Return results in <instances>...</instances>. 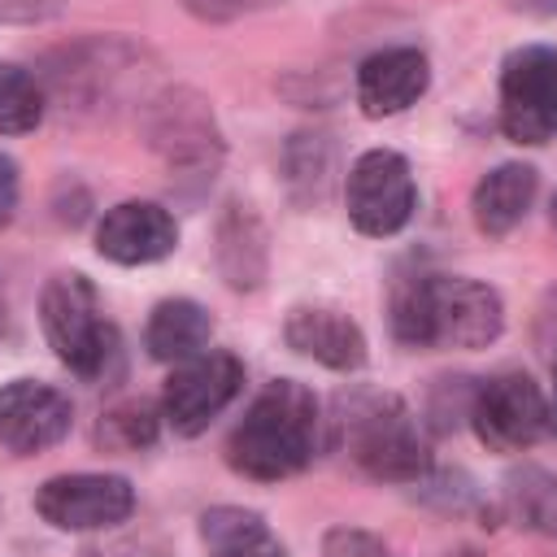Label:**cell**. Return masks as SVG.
<instances>
[{"label": "cell", "instance_id": "obj_27", "mask_svg": "<svg viewBox=\"0 0 557 557\" xmlns=\"http://www.w3.org/2000/svg\"><path fill=\"white\" fill-rule=\"evenodd\" d=\"M544 422H548V431L557 435V374H553V396L544 400Z\"/></svg>", "mask_w": 557, "mask_h": 557}, {"label": "cell", "instance_id": "obj_14", "mask_svg": "<svg viewBox=\"0 0 557 557\" xmlns=\"http://www.w3.org/2000/svg\"><path fill=\"white\" fill-rule=\"evenodd\" d=\"M431 83V65L418 48H383L357 70V104L366 117H392L418 104Z\"/></svg>", "mask_w": 557, "mask_h": 557}, {"label": "cell", "instance_id": "obj_10", "mask_svg": "<svg viewBox=\"0 0 557 557\" xmlns=\"http://www.w3.org/2000/svg\"><path fill=\"white\" fill-rule=\"evenodd\" d=\"M35 509L57 531H104L135 513V487L122 474H57L35 492Z\"/></svg>", "mask_w": 557, "mask_h": 557}, {"label": "cell", "instance_id": "obj_7", "mask_svg": "<svg viewBox=\"0 0 557 557\" xmlns=\"http://www.w3.org/2000/svg\"><path fill=\"white\" fill-rule=\"evenodd\" d=\"M344 200H348V218L361 235L387 239L396 235L418 205V187L409 174V161L392 148H370L348 165L344 178Z\"/></svg>", "mask_w": 557, "mask_h": 557}, {"label": "cell", "instance_id": "obj_23", "mask_svg": "<svg viewBox=\"0 0 557 557\" xmlns=\"http://www.w3.org/2000/svg\"><path fill=\"white\" fill-rule=\"evenodd\" d=\"M191 17L200 22H235V17H248V13H261V9H274L283 0H183Z\"/></svg>", "mask_w": 557, "mask_h": 557}, {"label": "cell", "instance_id": "obj_29", "mask_svg": "<svg viewBox=\"0 0 557 557\" xmlns=\"http://www.w3.org/2000/svg\"><path fill=\"white\" fill-rule=\"evenodd\" d=\"M4 322H9V309H4V292H0V335H4Z\"/></svg>", "mask_w": 557, "mask_h": 557}, {"label": "cell", "instance_id": "obj_6", "mask_svg": "<svg viewBox=\"0 0 557 557\" xmlns=\"http://www.w3.org/2000/svg\"><path fill=\"white\" fill-rule=\"evenodd\" d=\"M500 131L527 148L557 135V48L531 44L509 52L500 70Z\"/></svg>", "mask_w": 557, "mask_h": 557}, {"label": "cell", "instance_id": "obj_18", "mask_svg": "<svg viewBox=\"0 0 557 557\" xmlns=\"http://www.w3.org/2000/svg\"><path fill=\"white\" fill-rule=\"evenodd\" d=\"M218 261L231 287H257L265 274V235L261 222L248 213V205H231V213L222 218L218 231Z\"/></svg>", "mask_w": 557, "mask_h": 557}, {"label": "cell", "instance_id": "obj_28", "mask_svg": "<svg viewBox=\"0 0 557 557\" xmlns=\"http://www.w3.org/2000/svg\"><path fill=\"white\" fill-rule=\"evenodd\" d=\"M522 9H535V13H553L557 9V0H518Z\"/></svg>", "mask_w": 557, "mask_h": 557}, {"label": "cell", "instance_id": "obj_15", "mask_svg": "<svg viewBox=\"0 0 557 557\" xmlns=\"http://www.w3.org/2000/svg\"><path fill=\"white\" fill-rule=\"evenodd\" d=\"M535 187H540V178H535V170L522 165V161H505V165L487 170V174L474 183V191H470L474 226H479L483 235H509V231L527 218V209H531V200H535Z\"/></svg>", "mask_w": 557, "mask_h": 557}, {"label": "cell", "instance_id": "obj_26", "mask_svg": "<svg viewBox=\"0 0 557 557\" xmlns=\"http://www.w3.org/2000/svg\"><path fill=\"white\" fill-rule=\"evenodd\" d=\"M17 213V165L0 152V226H9Z\"/></svg>", "mask_w": 557, "mask_h": 557}, {"label": "cell", "instance_id": "obj_13", "mask_svg": "<svg viewBox=\"0 0 557 557\" xmlns=\"http://www.w3.org/2000/svg\"><path fill=\"white\" fill-rule=\"evenodd\" d=\"M283 339L300 357H309L326 370H361L366 366V335L335 305H296L283 322Z\"/></svg>", "mask_w": 557, "mask_h": 557}, {"label": "cell", "instance_id": "obj_21", "mask_svg": "<svg viewBox=\"0 0 557 557\" xmlns=\"http://www.w3.org/2000/svg\"><path fill=\"white\" fill-rule=\"evenodd\" d=\"M157 418L161 413L148 400H122L109 413H100L96 444L109 448V453H139L157 440Z\"/></svg>", "mask_w": 557, "mask_h": 557}, {"label": "cell", "instance_id": "obj_3", "mask_svg": "<svg viewBox=\"0 0 557 557\" xmlns=\"http://www.w3.org/2000/svg\"><path fill=\"white\" fill-rule=\"evenodd\" d=\"M335 440L379 483H418L422 474H431L422 422L396 392H344L335 405Z\"/></svg>", "mask_w": 557, "mask_h": 557}, {"label": "cell", "instance_id": "obj_11", "mask_svg": "<svg viewBox=\"0 0 557 557\" xmlns=\"http://www.w3.org/2000/svg\"><path fill=\"white\" fill-rule=\"evenodd\" d=\"M74 409L70 396L35 383V379H13L0 387V444L17 457L44 453L70 435Z\"/></svg>", "mask_w": 557, "mask_h": 557}, {"label": "cell", "instance_id": "obj_30", "mask_svg": "<svg viewBox=\"0 0 557 557\" xmlns=\"http://www.w3.org/2000/svg\"><path fill=\"white\" fill-rule=\"evenodd\" d=\"M553 226H557V200H553Z\"/></svg>", "mask_w": 557, "mask_h": 557}, {"label": "cell", "instance_id": "obj_8", "mask_svg": "<svg viewBox=\"0 0 557 557\" xmlns=\"http://www.w3.org/2000/svg\"><path fill=\"white\" fill-rule=\"evenodd\" d=\"M244 387V361L226 348H205L174 366L161 392V418L174 435H200Z\"/></svg>", "mask_w": 557, "mask_h": 557}, {"label": "cell", "instance_id": "obj_20", "mask_svg": "<svg viewBox=\"0 0 557 557\" xmlns=\"http://www.w3.org/2000/svg\"><path fill=\"white\" fill-rule=\"evenodd\" d=\"M44 122V87L22 65L0 61V135H26Z\"/></svg>", "mask_w": 557, "mask_h": 557}, {"label": "cell", "instance_id": "obj_9", "mask_svg": "<svg viewBox=\"0 0 557 557\" xmlns=\"http://www.w3.org/2000/svg\"><path fill=\"white\" fill-rule=\"evenodd\" d=\"M470 426H474V435L492 453H522V448H531L548 431V422H544V396L518 370L496 374V379H487V383L474 387Z\"/></svg>", "mask_w": 557, "mask_h": 557}, {"label": "cell", "instance_id": "obj_17", "mask_svg": "<svg viewBox=\"0 0 557 557\" xmlns=\"http://www.w3.org/2000/svg\"><path fill=\"white\" fill-rule=\"evenodd\" d=\"M213 339V322L196 300H161L144 326V348L157 361H187L196 352H205Z\"/></svg>", "mask_w": 557, "mask_h": 557}, {"label": "cell", "instance_id": "obj_24", "mask_svg": "<svg viewBox=\"0 0 557 557\" xmlns=\"http://www.w3.org/2000/svg\"><path fill=\"white\" fill-rule=\"evenodd\" d=\"M78 557H170V553L152 535H117V540H104V544H87Z\"/></svg>", "mask_w": 557, "mask_h": 557}, {"label": "cell", "instance_id": "obj_4", "mask_svg": "<svg viewBox=\"0 0 557 557\" xmlns=\"http://www.w3.org/2000/svg\"><path fill=\"white\" fill-rule=\"evenodd\" d=\"M39 318H44V335H48L52 352L61 357V366L70 374H78L83 383H104L117 374L122 335L104 318L100 296L87 274H78V270L52 274L39 296Z\"/></svg>", "mask_w": 557, "mask_h": 557}, {"label": "cell", "instance_id": "obj_25", "mask_svg": "<svg viewBox=\"0 0 557 557\" xmlns=\"http://www.w3.org/2000/svg\"><path fill=\"white\" fill-rule=\"evenodd\" d=\"M61 0H0V22H44Z\"/></svg>", "mask_w": 557, "mask_h": 557}, {"label": "cell", "instance_id": "obj_19", "mask_svg": "<svg viewBox=\"0 0 557 557\" xmlns=\"http://www.w3.org/2000/svg\"><path fill=\"white\" fill-rule=\"evenodd\" d=\"M505 513L535 531L557 540V474L544 466H518L505 479Z\"/></svg>", "mask_w": 557, "mask_h": 557}, {"label": "cell", "instance_id": "obj_16", "mask_svg": "<svg viewBox=\"0 0 557 557\" xmlns=\"http://www.w3.org/2000/svg\"><path fill=\"white\" fill-rule=\"evenodd\" d=\"M200 540L209 557H287L270 522L239 505H213L200 513Z\"/></svg>", "mask_w": 557, "mask_h": 557}, {"label": "cell", "instance_id": "obj_1", "mask_svg": "<svg viewBox=\"0 0 557 557\" xmlns=\"http://www.w3.org/2000/svg\"><path fill=\"white\" fill-rule=\"evenodd\" d=\"M326 440L318 396L296 379H274L257 392L226 440V461L235 474L257 483H278L300 474Z\"/></svg>", "mask_w": 557, "mask_h": 557}, {"label": "cell", "instance_id": "obj_5", "mask_svg": "<svg viewBox=\"0 0 557 557\" xmlns=\"http://www.w3.org/2000/svg\"><path fill=\"white\" fill-rule=\"evenodd\" d=\"M144 135L174 178H213L222 161V135L213 109L191 87H170L152 96L144 113Z\"/></svg>", "mask_w": 557, "mask_h": 557}, {"label": "cell", "instance_id": "obj_2", "mask_svg": "<svg viewBox=\"0 0 557 557\" xmlns=\"http://www.w3.org/2000/svg\"><path fill=\"white\" fill-rule=\"evenodd\" d=\"M500 326V296L466 274H413L392 292V335L405 348H487Z\"/></svg>", "mask_w": 557, "mask_h": 557}, {"label": "cell", "instance_id": "obj_22", "mask_svg": "<svg viewBox=\"0 0 557 557\" xmlns=\"http://www.w3.org/2000/svg\"><path fill=\"white\" fill-rule=\"evenodd\" d=\"M322 557H392V548L370 535V531H357V527H335L322 544Z\"/></svg>", "mask_w": 557, "mask_h": 557}, {"label": "cell", "instance_id": "obj_12", "mask_svg": "<svg viewBox=\"0 0 557 557\" xmlns=\"http://www.w3.org/2000/svg\"><path fill=\"white\" fill-rule=\"evenodd\" d=\"M178 244V222L165 205L152 200H122L96 226V252L117 265H152L170 257Z\"/></svg>", "mask_w": 557, "mask_h": 557}]
</instances>
